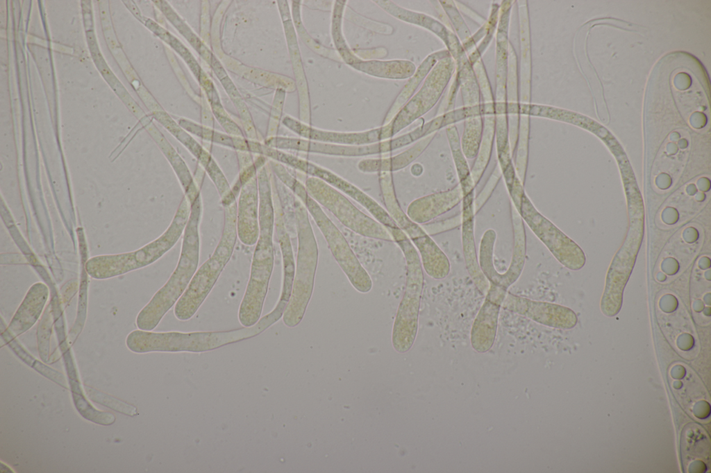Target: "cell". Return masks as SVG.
I'll use <instances>...</instances> for the list:
<instances>
[{
  "label": "cell",
  "mask_w": 711,
  "mask_h": 473,
  "mask_svg": "<svg viewBox=\"0 0 711 473\" xmlns=\"http://www.w3.org/2000/svg\"><path fill=\"white\" fill-rule=\"evenodd\" d=\"M255 175L240 189L237 201V238L245 246L256 245L259 236V194Z\"/></svg>",
  "instance_id": "obj_19"
},
{
  "label": "cell",
  "mask_w": 711,
  "mask_h": 473,
  "mask_svg": "<svg viewBox=\"0 0 711 473\" xmlns=\"http://www.w3.org/2000/svg\"><path fill=\"white\" fill-rule=\"evenodd\" d=\"M275 230L279 243L283 261V280L281 294L274 309L283 313L290 300L295 273L293 250L290 236L287 232L284 214L279 194L273 191Z\"/></svg>",
  "instance_id": "obj_21"
},
{
  "label": "cell",
  "mask_w": 711,
  "mask_h": 473,
  "mask_svg": "<svg viewBox=\"0 0 711 473\" xmlns=\"http://www.w3.org/2000/svg\"><path fill=\"white\" fill-rule=\"evenodd\" d=\"M351 66L358 71L374 76L393 79L409 78L412 76L416 71L415 65L408 60H360Z\"/></svg>",
  "instance_id": "obj_28"
},
{
  "label": "cell",
  "mask_w": 711,
  "mask_h": 473,
  "mask_svg": "<svg viewBox=\"0 0 711 473\" xmlns=\"http://www.w3.org/2000/svg\"><path fill=\"white\" fill-rule=\"evenodd\" d=\"M49 292L48 287L42 282L30 288L8 326L11 334L19 335L35 323L48 300Z\"/></svg>",
  "instance_id": "obj_23"
},
{
  "label": "cell",
  "mask_w": 711,
  "mask_h": 473,
  "mask_svg": "<svg viewBox=\"0 0 711 473\" xmlns=\"http://www.w3.org/2000/svg\"><path fill=\"white\" fill-rule=\"evenodd\" d=\"M461 221L462 218L460 213V214L451 217L448 219L446 218L442 221L425 224L423 228L429 235H433L453 229L461 225Z\"/></svg>",
  "instance_id": "obj_36"
},
{
  "label": "cell",
  "mask_w": 711,
  "mask_h": 473,
  "mask_svg": "<svg viewBox=\"0 0 711 473\" xmlns=\"http://www.w3.org/2000/svg\"><path fill=\"white\" fill-rule=\"evenodd\" d=\"M346 1H337L335 3L334 11L333 14L332 21V35L334 40V44L339 53L345 60V62L351 65L353 63L359 62L361 59L358 58L353 53L351 52L350 49L346 44L344 38L342 35L341 30V23L342 12L344 7L345 6Z\"/></svg>",
  "instance_id": "obj_32"
},
{
  "label": "cell",
  "mask_w": 711,
  "mask_h": 473,
  "mask_svg": "<svg viewBox=\"0 0 711 473\" xmlns=\"http://www.w3.org/2000/svg\"><path fill=\"white\" fill-rule=\"evenodd\" d=\"M294 212L298 238L296 262L290 298L282 316L288 327L298 325L306 313L313 292L319 256L308 212L299 198H294Z\"/></svg>",
  "instance_id": "obj_5"
},
{
  "label": "cell",
  "mask_w": 711,
  "mask_h": 473,
  "mask_svg": "<svg viewBox=\"0 0 711 473\" xmlns=\"http://www.w3.org/2000/svg\"><path fill=\"white\" fill-rule=\"evenodd\" d=\"M474 198V191H471L464 195L462 200V246L467 270L478 291L485 295L490 284L480 270L476 250Z\"/></svg>",
  "instance_id": "obj_20"
},
{
  "label": "cell",
  "mask_w": 711,
  "mask_h": 473,
  "mask_svg": "<svg viewBox=\"0 0 711 473\" xmlns=\"http://www.w3.org/2000/svg\"><path fill=\"white\" fill-rule=\"evenodd\" d=\"M483 110L485 120L480 144L471 169V175L475 186L478 184L489 163L495 132L494 103L487 101L483 103Z\"/></svg>",
  "instance_id": "obj_25"
},
{
  "label": "cell",
  "mask_w": 711,
  "mask_h": 473,
  "mask_svg": "<svg viewBox=\"0 0 711 473\" xmlns=\"http://www.w3.org/2000/svg\"><path fill=\"white\" fill-rule=\"evenodd\" d=\"M511 218L513 230V250L508 270L499 273L494 264V249L496 233L487 229L482 236L478 254L480 270L489 282L508 291L521 276L524 268L526 255V237L524 222L511 203Z\"/></svg>",
  "instance_id": "obj_9"
},
{
  "label": "cell",
  "mask_w": 711,
  "mask_h": 473,
  "mask_svg": "<svg viewBox=\"0 0 711 473\" xmlns=\"http://www.w3.org/2000/svg\"><path fill=\"white\" fill-rule=\"evenodd\" d=\"M125 2L127 3H126V5H127V7L134 14V15H135L138 19L139 18L140 19L141 15H140L139 10H138L137 8L136 7V6L134 4V3H133L132 1H125Z\"/></svg>",
  "instance_id": "obj_37"
},
{
  "label": "cell",
  "mask_w": 711,
  "mask_h": 473,
  "mask_svg": "<svg viewBox=\"0 0 711 473\" xmlns=\"http://www.w3.org/2000/svg\"><path fill=\"white\" fill-rule=\"evenodd\" d=\"M382 194L387 212L417 249L426 274L434 280L446 278L450 273L451 264L445 253L424 229L402 210L394 188L385 189Z\"/></svg>",
  "instance_id": "obj_10"
},
{
  "label": "cell",
  "mask_w": 711,
  "mask_h": 473,
  "mask_svg": "<svg viewBox=\"0 0 711 473\" xmlns=\"http://www.w3.org/2000/svg\"><path fill=\"white\" fill-rule=\"evenodd\" d=\"M278 161L282 164H286L312 177L319 178L336 189L349 196L364 207L387 230L399 227L387 210L375 200L354 184L332 171L283 151L279 153Z\"/></svg>",
  "instance_id": "obj_14"
},
{
  "label": "cell",
  "mask_w": 711,
  "mask_h": 473,
  "mask_svg": "<svg viewBox=\"0 0 711 473\" xmlns=\"http://www.w3.org/2000/svg\"><path fill=\"white\" fill-rule=\"evenodd\" d=\"M282 316L281 313L273 309L252 327L226 331L153 332L135 330L128 335L126 345L136 353L209 352L253 338L278 322Z\"/></svg>",
  "instance_id": "obj_2"
},
{
  "label": "cell",
  "mask_w": 711,
  "mask_h": 473,
  "mask_svg": "<svg viewBox=\"0 0 711 473\" xmlns=\"http://www.w3.org/2000/svg\"><path fill=\"white\" fill-rule=\"evenodd\" d=\"M262 166L258 172L259 236L253 253L250 275L238 310V320L244 327L260 319L274 266L273 234L274 205L270 170Z\"/></svg>",
  "instance_id": "obj_1"
},
{
  "label": "cell",
  "mask_w": 711,
  "mask_h": 473,
  "mask_svg": "<svg viewBox=\"0 0 711 473\" xmlns=\"http://www.w3.org/2000/svg\"><path fill=\"white\" fill-rule=\"evenodd\" d=\"M451 56L439 60L424 81L421 88L389 122L392 137L428 112L438 101L450 80L455 62Z\"/></svg>",
  "instance_id": "obj_13"
},
{
  "label": "cell",
  "mask_w": 711,
  "mask_h": 473,
  "mask_svg": "<svg viewBox=\"0 0 711 473\" xmlns=\"http://www.w3.org/2000/svg\"><path fill=\"white\" fill-rule=\"evenodd\" d=\"M501 175L502 173L499 166L496 167L482 191L474 198V209L476 214L487 202L492 192L500 180Z\"/></svg>",
  "instance_id": "obj_35"
},
{
  "label": "cell",
  "mask_w": 711,
  "mask_h": 473,
  "mask_svg": "<svg viewBox=\"0 0 711 473\" xmlns=\"http://www.w3.org/2000/svg\"><path fill=\"white\" fill-rule=\"evenodd\" d=\"M513 205L524 222L559 262L571 270L583 267L585 258L578 246L537 210L525 191Z\"/></svg>",
  "instance_id": "obj_11"
},
{
  "label": "cell",
  "mask_w": 711,
  "mask_h": 473,
  "mask_svg": "<svg viewBox=\"0 0 711 473\" xmlns=\"http://www.w3.org/2000/svg\"><path fill=\"white\" fill-rule=\"evenodd\" d=\"M436 132L426 136L412 147L394 157L380 159H366L359 162L358 169L365 173L393 172L402 169L416 160L427 148Z\"/></svg>",
  "instance_id": "obj_24"
},
{
  "label": "cell",
  "mask_w": 711,
  "mask_h": 473,
  "mask_svg": "<svg viewBox=\"0 0 711 473\" xmlns=\"http://www.w3.org/2000/svg\"><path fill=\"white\" fill-rule=\"evenodd\" d=\"M309 196L345 227L371 239L394 241L389 231L375 218L356 207L344 195L324 180L310 176L305 182Z\"/></svg>",
  "instance_id": "obj_8"
},
{
  "label": "cell",
  "mask_w": 711,
  "mask_h": 473,
  "mask_svg": "<svg viewBox=\"0 0 711 473\" xmlns=\"http://www.w3.org/2000/svg\"><path fill=\"white\" fill-rule=\"evenodd\" d=\"M156 118L194 156L215 186L221 200L229 197L231 187L219 166L210 154L206 150L185 130L172 119L166 112H158Z\"/></svg>",
  "instance_id": "obj_18"
},
{
  "label": "cell",
  "mask_w": 711,
  "mask_h": 473,
  "mask_svg": "<svg viewBox=\"0 0 711 473\" xmlns=\"http://www.w3.org/2000/svg\"><path fill=\"white\" fill-rule=\"evenodd\" d=\"M224 208L223 230L214 252L196 270L187 289L175 304L174 313L179 320L186 321L194 316L233 255L237 239V201Z\"/></svg>",
  "instance_id": "obj_4"
},
{
  "label": "cell",
  "mask_w": 711,
  "mask_h": 473,
  "mask_svg": "<svg viewBox=\"0 0 711 473\" xmlns=\"http://www.w3.org/2000/svg\"><path fill=\"white\" fill-rule=\"evenodd\" d=\"M389 232L401 249L406 261L405 291L397 309L392 335L394 350L405 353L412 347L417 333L424 272L419 255L405 233L399 227L390 230Z\"/></svg>",
  "instance_id": "obj_6"
},
{
  "label": "cell",
  "mask_w": 711,
  "mask_h": 473,
  "mask_svg": "<svg viewBox=\"0 0 711 473\" xmlns=\"http://www.w3.org/2000/svg\"><path fill=\"white\" fill-rule=\"evenodd\" d=\"M283 124L303 139L346 146H364L392 138L390 123L364 132H344L320 130L311 127L290 116L282 119Z\"/></svg>",
  "instance_id": "obj_16"
},
{
  "label": "cell",
  "mask_w": 711,
  "mask_h": 473,
  "mask_svg": "<svg viewBox=\"0 0 711 473\" xmlns=\"http://www.w3.org/2000/svg\"><path fill=\"white\" fill-rule=\"evenodd\" d=\"M85 390L90 398L93 402L101 404L125 415H134L137 413L136 409L134 406L118 399L108 395L89 386H85Z\"/></svg>",
  "instance_id": "obj_33"
},
{
  "label": "cell",
  "mask_w": 711,
  "mask_h": 473,
  "mask_svg": "<svg viewBox=\"0 0 711 473\" xmlns=\"http://www.w3.org/2000/svg\"><path fill=\"white\" fill-rule=\"evenodd\" d=\"M74 404L80 414L87 420L102 424L110 425L115 421V416L108 412L96 409L83 395L79 382L70 384Z\"/></svg>",
  "instance_id": "obj_31"
},
{
  "label": "cell",
  "mask_w": 711,
  "mask_h": 473,
  "mask_svg": "<svg viewBox=\"0 0 711 473\" xmlns=\"http://www.w3.org/2000/svg\"><path fill=\"white\" fill-rule=\"evenodd\" d=\"M418 140L415 130L395 138L364 146H346L311 141L303 138L270 136L266 146L278 150H292L342 157H360L390 152Z\"/></svg>",
  "instance_id": "obj_12"
},
{
  "label": "cell",
  "mask_w": 711,
  "mask_h": 473,
  "mask_svg": "<svg viewBox=\"0 0 711 473\" xmlns=\"http://www.w3.org/2000/svg\"><path fill=\"white\" fill-rule=\"evenodd\" d=\"M291 191L305 205L322 233L335 261L353 287L360 293L369 292L372 280L363 268L345 237L325 214L320 205L308 194L305 185L296 181Z\"/></svg>",
  "instance_id": "obj_7"
},
{
  "label": "cell",
  "mask_w": 711,
  "mask_h": 473,
  "mask_svg": "<svg viewBox=\"0 0 711 473\" xmlns=\"http://www.w3.org/2000/svg\"><path fill=\"white\" fill-rule=\"evenodd\" d=\"M502 306L508 311L551 327L567 329L574 327L577 322L576 313L567 307L531 300L508 291Z\"/></svg>",
  "instance_id": "obj_15"
},
{
  "label": "cell",
  "mask_w": 711,
  "mask_h": 473,
  "mask_svg": "<svg viewBox=\"0 0 711 473\" xmlns=\"http://www.w3.org/2000/svg\"><path fill=\"white\" fill-rule=\"evenodd\" d=\"M383 10L403 21L414 24L432 31L447 45L451 32L437 19L423 13L403 8L390 1H376Z\"/></svg>",
  "instance_id": "obj_27"
},
{
  "label": "cell",
  "mask_w": 711,
  "mask_h": 473,
  "mask_svg": "<svg viewBox=\"0 0 711 473\" xmlns=\"http://www.w3.org/2000/svg\"><path fill=\"white\" fill-rule=\"evenodd\" d=\"M203 213L201 192L190 204V213L183 234L180 256L176 266L150 301L139 312L136 325L139 329L152 331L167 312L184 293L195 274L199 262V226Z\"/></svg>",
  "instance_id": "obj_3"
},
{
  "label": "cell",
  "mask_w": 711,
  "mask_h": 473,
  "mask_svg": "<svg viewBox=\"0 0 711 473\" xmlns=\"http://www.w3.org/2000/svg\"><path fill=\"white\" fill-rule=\"evenodd\" d=\"M463 198L459 184L453 188L430 194L412 201L406 214L418 224L427 223L458 205Z\"/></svg>",
  "instance_id": "obj_22"
},
{
  "label": "cell",
  "mask_w": 711,
  "mask_h": 473,
  "mask_svg": "<svg viewBox=\"0 0 711 473\" xmlns=\"http://www.w3.org/2000/svg\"><path fill=\"white\" fill-rule=\"evenodd\" d=\"M178 123L187 132L202 139L227 146L237 151L251 153V139H247L244 137L222 133L209 126L198 124L187 119H178Z\"/></svg>",
  "instance_id": "obj_26"
},
{
  "label": "cell",
  "mask_w": 711,
  "mask_h": 473,
  "mask_svg": "<svg viewBox=\"0 0 711 473\" xmlns=\"http://www.w3.org/2000/svg\"><path fill=\"white\" fill-rule=\"evenodd\" d=\"M446 15L449 17L453 27L462 42H466L471 37L464 20L457 10L453 1H440Z\"/></svg>",
  "instance_id": "obj_34"
},
{
  "label": "cell",
  "mask_w": 711,
  "mask_h": 473,
  "mask_svg": "<svg viewBox=\"0 0 711 473\" xmlns=\"http://www.w3.org/2000/svg\"><path fill=\"white\" fill-rule=\"evenodd\" d=\"M446 132L452 154L453 163L463 196L474 191L475 184L471 178V169L461 147L458 131L455 124L448 126Z\"/></svg>",
  "instance_id": "obj_29"
},
{
  "label": "cell",
  "mask_w": 711,
  "mask_h": 473,
  "mask_svg": "<svg viewBox=\"0 0 711 473\" xmlns=\"http://www.w3.org/2000/svg\"><path fill=\"white\" fill-rule=\"evenodd\" d=\"M449 56L451 55L449 51L444 49L430 54L424 60L397 98L396 103H394L395 107L392 109L393 112L394 111V114L396 112V108H401L404 104L403 103L414 93L421 80L430 73L436 63L439 60Z\"/></svg>",
  "instance_id": "obj_30"
},
{
  "label": "cell",
  "mask_w": 711,
  "mask_h": 473,
  "mask_svg": "<svg viewBox=\"0 0 711 473\" xmlns=\"http://www.w3.org/2000/svg\"><path fill=\"white\" fill-rule=\"evenodd\" d=\"M508 290L490 284L485 300L472 324L470 341L478 353L488 352L496 338L501 307Z\"/></svg>",
  "instance_id": "obj_17"
}]
</instances>
